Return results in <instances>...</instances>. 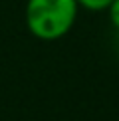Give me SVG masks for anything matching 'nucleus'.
<instances>
[{
	"mask_svg": "<svg viewBox=\"0 0 119 121\" xmlns=\"http://www.w3.org/2000/svg\"><path fill=\"white\" fill-rule=\"evenodd\" d=\"M77 8L76 0H28L26 26L40 40H58L73 28Z\"/></svg>",
	"mask_w": 119,
	"mask_h": 121,
	"instance_id": "1",
	"label": "nucleus"
},
{
	"mask_svg": "<svg viewBox=\"0 0 119 121\" xmlns=\"http://www.w3.org/2000/svg\"><path fill=\"white\" fill-rule=\"evenodd\" d=\"M77 6L85 8V10H91V12H103L111 6L113 0H76Z\"/></svg>",
	"mask_w": 119,
	"mask_h": 121,
	"instance_id": "2",
	"label": "nucleus"
},
{
	"mask_svg": "<svg viewBox=\"0 0 119 121\" xmlns=\"http://www.w3.org/2000/svg\"><path fill=\"white\" fill-rule=\"evenodd\" d=\"M107 12H109V20H111V24L115 26V30L119 32V0H113L111 6L107 8Z\"/></svg>",
	"mask_w": 119,
	"mask_h": 121,
	"instance_id": "3",
	"label": "nucleus"
},
{
	"mask_svg": "<svg viewBox=\"0 0 119 121\" xmlns=\"http://www.w3.org/2000/svg\"><path fill=\"white\" fill-rule=\"evenodd\" d=\"M117 34H119V32H117Z\"/></svg>",
	"mask_w": 119,
	"mask_h": 121,
	"instance_id": "4",
	"label": "nucleus"
}]
</instances>
